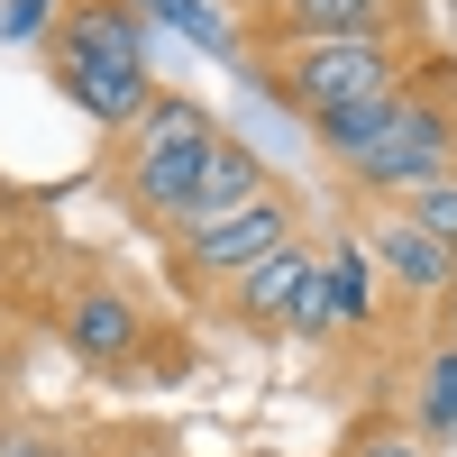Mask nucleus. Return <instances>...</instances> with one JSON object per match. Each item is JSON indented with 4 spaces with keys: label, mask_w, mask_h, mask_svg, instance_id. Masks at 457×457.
<instances>
[{
    "label": "nucleus",
    "mask_w": 457,
    "mask_h": 457,
    "mask_svg": "<svg viewBox=\"0 0 457 457\" xmlns=\"http://www.w3.org/2000/svg\"><path fill=\"white\" fill-rule=\"evenodd\" d=\"M0 211H19V202H10V193H0Z\"/></svg>",
    "instance_id": "18"
},
{
    "label": "nucleus",
    "mask_w": 457,
    "mask_h": 457,
    "mask_svg": "<svg viewBox=\"0 0 457 457\" xmlns=\"http://www.w3.org/2000/svg\"><path fill=\"white\" fill-rule=\"evenodd\" d=\"M19 312L37 329L64 338V357L101 375V385H146V375H183L193 366V338L165 320L156 293H137L129 275H110V265H83L73 256L55 284H28Z\"/></svg>",
    "instance_id": "1"
},
{
    "label": "nucleus",
    "mask_w": 457,
    "mask_h": 457,
    "mask_svg": "<svg viewBox=\"0 0 457 457\" xmlns=\"http://www.w3.org/2000/svg\"><path fill=\"white\" fill-rule=\"evenodd\" d=\"M338 183H348V202H366V211L411 202L421 183H457V55H448V46L411 73L403 120L375 137L366 156L338 165Z\"/></svg>",
    "instance_id": "5"
},
{
    "label": "nucleus",
    "mask_w": 457,
    "mask_h": 457,
    "mask_svg": "<svg viewBox=\"0 0 457 457\" xmlns=\"http://www.w3.org/2000/svg\"><path fill=\"white\" fill-rule=\"evenodd\" d=\"M366 256L385 265V284H394V293L430 302V312H439V293L457 284V247L430 238V228H421V220H403V211H366Z\"/></svg>",
    "instance_id": "9"
},
{
    "label": "nucleus",
    "mask_w": 457,
    "mask_h": 457,
    "mask_svg": "<svg viewBox=\"0 0 457 457\" xmlns=\"http://www.w3.org/2000/svg\"><path fill=\"white\" fill-rule=\"evenodd\" d=\"M293 37H394V46H439L430 0H284V10L247 19L238 46H293Z\"/></svg>",
    "instance_id": "7"
},
{
    "label": "nucleus",
    "mask_w": 457,
    "mask_h": 457,
    "mask_svg": "<svg viewBox=\"0 0 457 457\" xmlns=\"http://www.w3.org/2000/svg\"><path fill=\"white\" fill-rule=\"evenodd\" d=\"M228 10H238V19H265V10H284V0H228Z\"/></svg>",
    "instance_id": "17"
},
{
    "label": "nucleus",
    "mask_w": 457,
    "mask_h": 457,
    "mask_svg": "<svg viewBox=\"0 0 457 457\" xmlns=\"http://www.w3.org/2000/svg\"><path fill=\"white\" fill-rule=\"evenodd\" d=\"M220 110L193 101V92H156L146 101V120H129L120 137H101V193L110 211H120L137 238H174L183 220H193V193H202V174L220 156Z\"/></svg>",
    "instance_id": "2"
},
{
    "label": "nucleus",
    "mask_w": 457,
    "mask_h": 457,
    "mask_svg": "<svg viewBox=\"0 0 457 457\" xmlns=\"http://www.w3.org/2000/svg\"><path fill=\"white\" fill-rule=\"evenodd\" d=\"M83 430H92V421H73V411H28V403H10V411H0V457H83Z\"/></svg>",
    "instance_id": "14"
},
{
    "label": "nucleus",
    "mask_w": 457,
    "mask_h": 457,
    "mask_svg": "<svg viewBox=\"0 0 457 457\" xmlns=\"http://www.w3.org/2000/svg\"><path fill=\"white\" fill-rule=\"evenodd\" d=\"M293 238H312V193H302V183H275V193H256L247 211L165 238V247H156V256H165V293H174L193 320H211V302L238 284V275H256L275 247H293Z\"/></svg>",
    "instance_id": "6"
},
{
    "label": "nucleus",
    "mask_w": 457,
    "mask_h": 457,
    "mask_svg": "<svg viewBox=\"0 0 457 457\" xmlns=\"http://www.w3.org/2000/svg\"><path fill=\"white\" fill-rule=\"evenodd\" d=\"M385 211L421 220L430 238H448V247H457V183H421V193H411V202H385Z\"/></svg>",
    "instance_id": "16"
},
{
    "label": "nucleus",
    "mask_w": 457,
    "mask_h": 457,
    "mask_svg": "<svg viewBox=\"0 0 457 457\" xmlns=\"http://www.w3.org/2000/svg\"><path fill=\"white\" fill-rule=\"evenodd\" d=\"M411 430H421L430 448L439 439H457V348H448V338H430V348L421 357H411Z\"/></svg>",
    "instance_id": "11"
},
{
    "label": "nucleus",
    "mask_w": 457,
    "mask_h": 457,
    "mask_svg": "<svg viewBox=\"0 0 457 457\" xmlns=\"http://www.w3.org/2000/svg\"><path fill=\"white\" fill-rule=\"evenodd\" d=\"M421 55L439 46H394V37H293V46H238V64L256 73V92L284 110V120H329V110H357L375 92H394L421 73Z\"/></svg>",
    "instance_id": "4"
},
{
    "label": "nucleus",
    "mask_w": 457,
    "mask_h": 457,
    "mask_svg": "<svg viewBox=\"0 0 457 457\" xmlns=\"http://www.w3.org/2000/svg\"><path fill=\"white\" fill-rule=\"evenodd\" d=\"M28 348H37V320L19 312V302H0V411L19 403V366H28Z\"/></svg>",
    "instance_id": "15"
},
{
    "label": "nucleus",
    "mask_w": 457,
    "mask_h": 457,
    "mask_svg": "<svg viewBox=\"0 0 457 457\" xmlns=\"http://www.w3.org/2000/svg\"><path fill=\"white\" fill-rule=\"evenodd\" d=\"M46 83L83 110L101 137H120L129 120H146V101H156V64H146V10L137 0H64V19L46 46Z\"/></svg>",
    "instance_id": "3"
},
{
    "label": "nucleus",
    "mask_w": 457,
    "mask_h": 457,
    "mask_svg": "<svg viewBox=\"0 0 457 457\" xmlns=\"http://www.w3.org/2000/svg\"><path fill=\"white\" fill-rule=\"evenodd\" d=\"M329 457H439V448L411 430V411H403V403H357L348 421H338Z\"/></svg>",
    "instance_id": "12"
},
{
    "label": "nucleus",
    "mask_w": 457,
    "mask_h": 457,
    "mask_svg": "<svg viewBox=\"0 0 457 457\" xmlns=\"http://www.w3.org/2000/svg\"><path fill=\"white\" fill-rule=\"evenodd\" d=\"M312 265H320V238L275 247L256 275H238V284L211 302V320H220L228 338H293V302H302V284H312Z\"/></svg>",
    "instance_id": "8"
},
{
    "label": "nucleus",
    "mask_w": 457,
    "mask_h": 457,
    "mask_svg": "<svg viewBox=\"0 0 457 457\" xmlns=\"http://www.w3.org/2000/svg\"><path fill=\"white\" fill-rule=\"evenodd\" d=\"M275 183H284V174L265 165L247 137H220V156H211V174H202V193H193V220H183V228H202V220H228V211H247L256 193H275ZM183 228H174V238H183Z\"/></svg>",
    "instance_id": "10"
},
{
    "label": "nucleus",
    "mask_w": 457,
    "mask_h": 457,
    "mask_svg": "<svg viewBox=\"0 0 457 457\" xmlns=\"http://www.w3.org/2000/svg\"><path fill=\"white\" fill-rule=\"evenodd\" d=\"M421 64H430V55H421ZM403 92H411V83H394V92H375V101H357V110H329V120H312V146H320L329 165H348V156H366V146H375V137H385V129L403 120Z\"/></svg>",
    "instance_id": "13"
}]
</instances>
